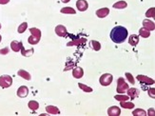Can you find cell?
<instances>
[{
  "mask_svg": "<svg viewBox=\"0 0 155 116\" xmlns=\"http://www.w3.org/2000/svg\"><path fill=\"white\" fill-rule=\"evenodd\" d=\"M136 78H137V80H138L140 83L146 84V85H153V84L155 83V81L153 79H151V78L146 76V75L139 74V75H137Z\"/></svg>",
  "mask_w": 155,
  "mask_h": 116,
  "instance_id": "obj_5",
  "label": "cell"
},
{
  "mask_svg": "<svg viewBox=\"0 0 155 116\" xmlns=\"http://www.w3.org/2000/svg\"><path fill=\"white\" fill-rule=\"evenodd\" d=\"M20 51H21V54H22L23 56H25V57H30V56L33 55V53H34L33 49H31V50H25L24 47H22Z\"/></svg>",
  "mask_w": 155,
  "mask_h": 116,
  "instance_id": "obj_23",
  "label": "cell"
},
{
  "mask_svg": "<svg viewBox=\"0 0 155 116\" xmlns=\"http://www.w3.org/2000/svg\"><path fill=\"white\" fill-rule=\"evenodd\" d=\"M17 74L19 75L20 77H22V78H24L25 80H31V74L29 73L28 71H24V69H19L18 72H17Z\"/></svg>",
  "mask_w": 155,
  "mask_h": 116,
  "instance_id": "obj_20",
  "label": "cell"
},
{
  "mask_svg": "<svg viewBox=\"0 0 155 116\" xmlns=\"http://www.w3.org/2000/svg\"><path fill=\"white\" fill-rule=\"evenodd\" d=\"M143 27L145 29H147L148 31H154L155 30V24L154 22L150 21V20L148 19H145L144 21H143Z\"/></svg>",
  "mask_w": 155,
  "mask_h": 116,
  "instance_id": "obj_13",
  "label": "cell"
},
{
  "mask_svg": "<svg viewBox=\"0 0 155 116\" xmlns=\"http://www.w3.org/2000/svg\"><path fill=\"white\" fill-rule=\"evenodd\" d=\"M23 47L22 42L20 41H13L11 43V48L14 53H18V51L21 50V48Z\"/></svg>",
  "mask_w": 155,
  "mask_h": 116,
  "instance_id": "obj_14",
  "label": "cell"
},
{
  "mask_svg": "<svg viewBox=\"0 0 155 116\" xmlns=\"http://www.w3.org/2000/svg\"><path fill=\"white\" fill-rule=\"evenodd\" d=\"M39 41H40V38H37V37L33 36V35H31V36L28 38L29 44H31V45H36V44H38Z\"/></svg>",
  "mask_w": 155,
  "mask_h": 116,
  "instance_id": "obj_28",
  "label": "cell"
},
{
  "mask_svg": "<svg viewBox=\"0 0 155 116\" xmlns=\"http://www.w3.org/2000/svg\"><path fill=\"white\" fill-rule=\"evenodd\" d=\"M61 13H65V14H75L76 13V11L74 9H72L71 7H65L61 9Z\"/></svg>",
  "mask_w": 155,
  "mask_h": 116,
  "instance_id": "obj_21",
  "label": "cell"
},
{
  "mask_svg": "<svg viewBox=\"0 0 155 116\" xmlns=\"http://www.w3.org/2000/svg\"><path fill=\"white\" fill-rule=\"evenodd\" d=\"M87 42V39L86 38H80V39H76V40H73L72 42H69L67 46H79V45H83L85 43Z\"/></svg>",
  "mask_w": 155,
  "mask_h": 116,
  "instance_id": "obj_17",
  "label": "cell"
},
{
  "mask_svg": "<svg viewBox=\"0 0 155 116\" xmlns=\"http://www.w3.org/2000/svg\"><path fill=\"white\" fill-rule=\"evenodd\" d=\"M17 96L20 98H25L28 96L29 94V89L26 86H21L20 88L17 89Z\"/></svg>",
  "mask_w": 155,
  "mask_h": 116,
  "instance_id": "obj_7",
  "label": "cell"
},
{
  "mask_svg": "<svg viewBox=\"0 0 155 116\" xmlns=\"http://www.w3.org/2000/svg\"><path fill=\"white\" fill-rule=\"evenodd\" d=\"M126 77H127V79L128 80V82H130V84L134 85L135 81H134V78H133V76H132V74L130 73V72H127V73H126Z\"/></svg>",
  "mask_w": 155,
  "mask_h": 116,
  "instance_id": "obj_33",
  "label": "cell"
},
{
  "mask_svg": "<svg viewBox=\"0 0 155 116\" xmlns=\"http://www.w3.org/2000/svg\"><path fill=\"white\" fill-rule=\"evenodd\" d=\"M27 29H28V23L23 22L22 24L18 27V29H17V31H18L19 33H23L26 30H27Z\"/></svg>",
  "mask_w": 155,
  "mask_h": 116,
  "instance_id": "obj_30",
  "label": "cell"
},
{
  "mask_svg": "<svg viewBox=\"0 0 155 116\" xmlns=\"http://www.w3.org/2000/svg\"><path fill=\"white\" fill-rule=\"evenodd\" d=\"M114 98H115V100L119 101V102H121V101H128V99H130V97H128V95H123V94L115 95Z\"/></svg>",
  "mask_w": 155,
  "mask_h": 116,
  "instance_id": "obj_31",
  "label": "cell"
},
{
  "mask_svg": "<svg viewBox=\"0 0 155 116\" xmlns=\"http://www.w3.org/2000/svg\"><path fill=\"white\" fill-rule=\"evenodd\" d=\"M128 96L130 98V99H135L139 96V91L135 88H128Z\"/></svg>",
  "mask_w": 155,
  "mask_h": 116,
  "instance_id": "obj_11",
  "label": "cell"
},
{
  "mask_svg": "<svg viewBox=\"0 0 155 116\" xmlns=\"http://www.w3.org/2000/svg\"><path fill=\"white\" fill-rule=\"evenodd\" d=\"M78 87L85 92H92V89L90 88V87L87 86V85H84V84H82V83H79Z\"/></svg>",
  "mask_w": 155,
  "mask_h": 116,
  "instance_id": "obj_29",
  "label": "cell"
},
{
  "mask_svg": "<svg viewBox=\"0 0 155 116\" xmlns=\"http://www.w3.org/2000/svg\"><path fill=\"white\" fill-rule=\"evenodd\" d=\"M148 95H150V97L151 98H155V89L154 88H150L148 89Z\"/></svg>",
  "mask_w": 155,
  "mask_h": 116,
  "instance_id": "obj_34",
  "label": "cell"
},
{
  "mask_svg": "<svg viewBox=\"0 0 155 116\" xmlns=\"http://www.w3.org/2000/svg\"><path fill=\"white\" fill-rule=\"evenodd\" d=\"M72 75H73V77L76 78V79H80V78L83 77V75H84L83 69H82L81 67H76V68H74L73 71H72Z\"/></svg>",
  "mask_w": 155,
  "mask_h": 116,
  "instance_id": "obj_12",
  "label": "cell"
},
{
  "mask_svg": "<svg viewBox=\"0 0 155 116\" xmlns=\"http://www.w3.org/2000/svg\"><path fill=\"white\" fill-rule=\"evenodd\" d=\"M130 88L128 85V83L125 82V79L122 77L118 78V80H117V88H116V91L118 92L120 94H123L125 93L126 91H128V89Z\"/></svg>",
  "mask_w": 155,
  "mask_h": 116,
  "instance_id": "obj_2",
  "label": "cell"
},
{
  "mask_svg": "<svg viewBox=\"0 0 155 116\" xmlns=\"http://www.w3.org/2000/svg\"><path fill=\"white\" fill-rule=\"evenodd\" d=\"M109 13H110L109 8H102L96 11V15H97L99 18H105L106 16L109 15Z\"/></svg>",
  "mask_w": 155,
  "mask_h": 116,
  "instance_id": "obj_10",
  "label": "cell"
},
{
  "mask_svg": "<svg viewBox=\"0 0 155 116\" xmlns=\"http://www.w3.org/2000/svg\"><path fill=\"white\" fill-rule=\"evenodd\" d=\"M0 29H1V23H0Z\"/></svg>",
  "mask_w": 155,
  "mask_h": 116,
  "instance_id": "obj_40",
  "label": "cell"
},
{
  "mask_svg": "<svg viewBox=\"0 0 155 116\" xmlns=\"http://www.w3.org/2000/svg\"><path fill=\"white\" fill-rule=\"evenodd\" d=\"M121 114V109H119V107L112 106L108 109V115L110 116H119Z\"/></svg>",
  "mask_w": 155,
  "mask_h": 116,
  "instance_id": "obj_9",
  "label": "cell"
},
{
  "mask_svg": "<svg viewBox=\"0 0 155 116\" xmlns=\"http://www.w3.org/2000/svg\"><path fill=\"white\" fill-rule=\"evenodd\" d=\"M1 40H2V36L0 35V42H1Z\"/></svg>",
  "mask_w": 155,
  "mask_h": 116,
  "instance_id": "obj_39",
  "label": "cell"
},
{
  "mask_svg": "<svg viewBox=\"0 0 155 116\" xmlns=\"http://www.w3.org/2000/svg\"><path fill=\"white\" fill-rule=\"evenodd\" d=\"M61 1H62L63 3H68V2L71 1V0H61Z\"/></svg>",
  "mask_w": 155,
  "mask_h": 116,
  "instance_id": "obj_38",
  "label": "cell"
},
{
  "mask_svg": "<svg viewBox=\"0 0 155 116\" xmlns=\"http://www.w3.org/2000/svg\"><path fill=\"white\" fill-rule=\"evenodd\" d=\"M146 16H147V17H153V18H154V16H155V9H154V7L148 9V10L147 11V13H146Z\"/></svg>",
  "mask_w": 155,
  "mask_h": 116,
  "instance_id": "obj_32",
  "label": "cell"
},
{
  "mask_svg": "<svg viewBox=\"0 0 155 116\" xmlns=\"http://www.w3.org/2000/svg\"><path fill=\"white\" fill-rule=\"evenodd\" d=\"M8 53H9V48H4L2 50H0V54H2V55H6Z\"/></svg>",
  "mask_w": 155,
  "mask_h": 116,
  "instance_id": "obj_35",
  "label": "cell"
},
{
  "mask_svg": "<svg viewBox=\"0 0 155 116\" xmlns=\"http://www.w3.org/2000/svg\"><path fill=\"white\" fill-rule=\"evenodd\" d=\"M55 33L60 37H66L67 35H68L67 29H66L65 26H63V25H58L55 27Z\"/></svg>",
  "mask_w": 155,
  "mask_h": 116,
  "instance_id": "obj_6",
  "label": "cell"
},
{
  "mask_svg": "<svg viewBox=\"0 0 155 116\" xmlns=\"http://www.w3.org/2000/svg\"><path fill=\"white\" fill-rule=\"evenodd\" d=\"M132 115L133 116H146L147 115V112L142 109H136L132 111Z\"/></svg>",
  "mask_w": 155,
  "mask_h": 116,
  "instance_id": "obj_26",
  "label": "cell"
},
{
  "mask_svg": "<svg viewBox=\"0 0 155 116\" xmlns=\"http://www.w3.org/2000/svg\"><path fill=\"white\" fill-rule=\"evenodd\" d=\"M90 46H92V48L96 51H100L101 49V44L98 41H96V40H92V41H90Z\"/></svg>",
  "mask_w": 155,
  "mask_h": 116,
  "instance_id": "obj_27",
  "label": "cell"
},
{
  "mask_svg": "<svg viewBox=\"0 0 155 116\" xmlns=\"http://www.w3.org/2000/svg\"><path fill=\"white\" fill-rule=\"evenodd\" d=\"M128 43H130V45L133 46V47L136 46L139 43V36L136 35V34H131L130 38H128Z\"/></svg>",
  "mask_w": 155,
  "mask_h": 116,
  "instance_id": "obj_16",
  "label": "cell"
},
{
  "mask_svg": "<svg viewBox=\"0 0 155 116\" xmlns=\"http://www.w3.org/2000/svg\"><path fill=\"white\" fill-rule=\"evenodd\" d=\"M76 7H77V10L80 11H85L88 10L89 8V4L86 0H77L76 2Z\"/></svg>",
  "mask_w": 155,
  "mask_h": 116,
  "instance_id": "obj_8",
  "label": "cell"
},
{
  "mask_svg": "<svg viewBox=\"0 0 155 116\" xmlns=\"http://www.w3.org/2000/svg\"><path fill=\"white\" fill-rule=\"evenodd\" d=\"M139 35L144 37V38H148V37L150 36V31H148L147 29H145L144 27H143L139 30Z\"/></svg>",
  "mask_w": 155,
  "mask_h": 116,
  "instance_id": "obj_24",
  "label": "cell"
},
{
  "mask_svg": "<svg viewBox=\"0 0 155 116\" xmlns=\"http://www.w3.org/2000/svg\"><path fill=\"white\" fill-rule=\"evenodd\" d=\"M112 80H113V76L110 73H104L102 76L100 77L99 79V82L102 86L104 87H107V86H110V84L112 83Z\"/></svg>",
  "mask_w": 155,
  "mask_h": 116,
  "instance_id": "obj_4",
  "label": "cell"
},
{
  "mask_svg": "<svg viewBox=\"0 0 155 116\" xmlns=\"http://www.w3.org/2000/svg\"><path fill=\"white\" fill-rule=\"evenodd\" d=\"M114 9H119V10H121V9H125L128 7V3L126 1H118L113 4L112 6Z\"/></svg>",
  "mask_w": 155,
  "mask_h": 116,
  "instance_id": "obj_22",
  "label": "cell"
},
{
  "mask_svg": "<svg viewBox=\"0 0 155 116\" xmlns=\"http://www.w3.org/2000/svg\"><path fill=\"white\" fill-rule=\"evenodd\" d=\"M120 106L122 107L123 109H131L134 108V104L131 103V102H128V101H121L120 102Z\"/></svg>",
  "mask_w": 155,
  "mask_h": 116,
  "instance_id": "obj_19",
  "label": "cell"
},
{
  "mask_svg": "<svg viewBox=\"0 0 155 116\" xmlns=\"http://www.w3.org/2000/svg\"><path fill=\"white\" fill-rule=\"evenodd\" d=\"M154 109L153 108H150V109L148 111V113H147V115H148V116H154Z\"/></svg>",
  "mask_w": 155,
  "mask_h": 116,
  "instance_id": "obj_36",
  "label": "cell"
},
{
  "mask_svg": "<svg viewBox=\"0 0 155 116\" xmlns=\"http://www.w3.org/2000/svg\"><path fill=\"white\" fill-rule=\"evenodd\" d=\"M13 85V78L10 75H1L0 76V87L2 89H7Z\"/></svg>",
  "mask_w": 155,
  "mask_h": 116,
  "instance_id": "obj_3",
  "label": "cell"
},
{
  "mask_svg": "<svg viewBox=\"0 0 155 116\" xmlns=\"http://www.w3.org/2000/svg\"><path fill=\"white\" fill-rule=\"evenodd\" d=\"M46 111L48 112L49 114H59L60 113V111L57 107H54V106H47L46 107Z\"/></svg>",
  "mask_w": 155,
  "mask_h": 116,
  "instance_id": "obj_15",
  "label": "cell"
},
{
  "mask_svg": "<svg viewBox=\"0 0 155 116\" xmlns=\"http://www.w3.org/2000/svg\"><path fill=\"white\" fill-rule=\"evenodd\" d=\"M128 35V30L122 26H116L110 31V39L116 44L124 43Z\"/></svg>",
  "mask_w": 155,
  "mask_h": 116,
  "instance_id": "obj_1",
  "label": "cell"
},
{
  "mask_svg": "<svg viewBox=\"0 0 155 116\" xmlns=\"http://www.w3.org/2000/svg\"><path fill=\"white\" fill-rule=\"evenodd\" d=\"M10 2V0H0V4L1 5H6Z\"/></svg>",
  "mask_w": 155,
  "mask_h": 116,
  "instance_id": "obj_37",
  "label": "cell"
},
{
  "mask_svg": "<svg viewBox=\"0 0 155 116\" xmlns=\"http://www.w3.org/2000/svg\"><path fill=\"white\" fill-rule=\"evenodd\" d=\"M28 107H29V109H31L33 111H37V109H39V104H38V102H37V101L31 100V101H30V102H29Z\"/></svg>",
  "mask_w": 155,
  "mask_h": 116,
  "instance_id": "obj_18",
  "label": "cell"
},
{
  "mask_svg": "<svg viewBox=\"0 0 155 116\" xmlns=\"http://www.w3.org/2000/svg\"><path fill=\"white\" fill-rule=\"evenodd\" d=\"M30 33H31V35L37 37V38H40L41 39V31L39 29H36V28H31L30 29Z\"/></svg>",
  "mask_w": 155,
  "mask_h": 116,
  "instance_id": "obj_25",
  "label": "cell"
}]
</instances>
